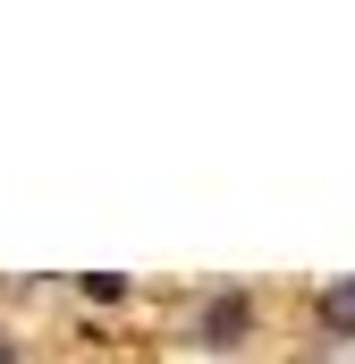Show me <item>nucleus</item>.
Listing matches in <instances>:
<instances>
[{
	"label": "nucleus",
	"mask_w": 355,
	"mask_h": 364,
	"mask_svg": "<svg viewBox=\"0 0 355 364\" xmlns=\"http://www.w3.org/2000/svg\"><path fill=\"white\" fill-rule=\"evenodd\" d=\"M246 331H254V296H246V288H220V296L203 305V348H237Z\"/></svg>",
	"instance_id": "1"
},
{
	"label": "nucleus",
	"mask_w": 355,
	"mask_h": 364,
	"mask_svg": "<svg viewBox=\"0 0 355 364\" xmlns=\"http://www.w3.org/2000/svg\"><path fill=\"white\" fill-rule=\"evenodd\" d=\"M322 322H330L339 339H355V279H339V288H322Z\"/></svg>",
	"instance_id": "2"
},
{
	"label": "nucleus",
	"mask_w": 355,
	"mask_h": 364,
	"mask_svg": "<svg viewBox=\"0 0 355 364\" xmlns=\"http://www.w3.org/2000/svg\"><path fill=\"white\" fill-rule=\"evenodd\" d=\"M85 296H93V305H119V296H127V279H119V272H85Z\"/></svg>",
	"instance_id": "3"
},
{
	"label": "nucleus",
	"mask_w": 355,
	"mask_h": 364,
	"mask_svg": "<svg viewBox=\"0 0 355 364\" xmlns=\"http://www.w3.org/2000/svg\"><path fill=\"white\" fill-rule=\"evenodd\" d=\"M0 364H17V339H9V331H0Z\"/></svg>",
	"instance_id": "4"
}]
</instances>
